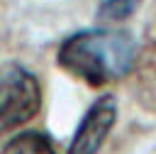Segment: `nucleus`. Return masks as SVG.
Masks as SVG:
<instances>
[{
  "label": "nucleus",
  "mask_w": 156,
  "mask_h": 154,
  "mask_svg": "<svg viewBox=\"0 0 156 154\" xmlns=\"http://www.w3.org/2000/svg\"><path fill=\"white\" fill-rule=\"evenodd\" d=\"M136 61V39L127 29L85 27L71 32L56 49V64L80 78L83 83L100 88L124 78Z\"/></svg>",
  "instance_id": "nucleus-1"
},
{
  "label": "nucleus",
  "mask_w": 156,
  "mask_h": 154,
  "mask_svg": "<svg viewBox=\"0 0 156 154\" xmlns=\"http://www.w3.org/2000/svg\"><path fill=\"white\" fill-rule=\"evenodd\" d=\"M117 112H119V105L112 93L98 95L83 112L78 127L68 142L66 154H98L117 122Z\"/></svg>",
  "instance_id": "nucleus-3"
},
{
  "label": "nucleus",
  "mask_w": 156,
  "mask_h": 154,
  "mask_svg": "<svg viewBox=\"0 0 156 154\" xmlns=\"http://www.w3.org/2000/svg\"><path fill=\"white\" fill-rule=\"evenodd\" d=\"M41 110V83L20 61L0 64V132L17 130Z\"/></svg>",
  "instance_id": "nucleus-2"
},
{
  "label": "nucleus",
  "mask_w": 156,
  "mask_h": 154,
  "mask_svg": "<svg viewBox=\"0 0 156 154\" xmlns=\"http://www.w3.org/2000/svg\"><path fill=\"white\" fill-rule=\"evenodd\" d=\"M0 154H58L54 139L41 130H24L12 134Z\"/></svg>",
  "instance_id": "nucleus-4"
},
{
  "label": "nucleus",
  "mask_w": 156,
  "mask_h": 154,
  "mask_svg": "<svg viewBox=\"0 0 156 154\" xmlns=\"http://www.w3.org/2000/svg\"><path fill=\"white\" fill-rule=\"evenodd\" d=\"M139 5H141V0H100L95 15L102 22H115L117 24V22L129 20L139 10Z\"/></svg>",
  "instance_id": "nucleus-5"
}]
</instances>
